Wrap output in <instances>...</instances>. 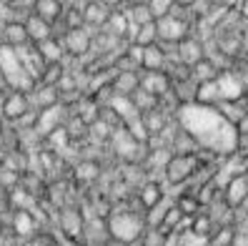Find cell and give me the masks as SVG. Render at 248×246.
<instances>
[{
  "label": "cell",
  "instance_id": "obj_1",
  "mask_svg": "<svg viewBox=\"0 0 248 246\" xmlns=\"http://www.w3.org/2000/svg\"><path fill=\"white\" fill-rule=\"evenodd\" d=\"M178 126L188 136H193L198 148L213 151L218 156H228L238 148V131L236 126L228 123L216 106L203 103H186L178 106Z\"/></svg>",
  "mask_w": 248,
  "mask_h": 246
},
{
  "label": "cell",
  "instance_id": "obj_2",
  "mask_svg": "<svg viewBox=\"0 0 248 246\" xmlns=\"http://www.w3.org/2000/svg\"><path fill=\"white\" fill-rule=\"evenodd\" d=\"M106 224H108L110 239L121 241V244H136L145 231L143 216H138L133 211H113Z\"/></svg>",
  "mask_w": 248,
  "mask_h": 246
},
{
  "label": "cell",
  "instance_id": "obj_3",
  "mask_svg": "<svg viewBox=\"0 0 248 246\" xmlns=\"http://www.w3.org/2000/svg\"><path fill=\"white\" fill-rule=\"evenodd\" d=\"M196 168H198V153H173L168 158L163 173H166L168 183L178 186V183L191 179L193 173H196Z\"/></svg>",
  "mask_w": 248,
  "mask_h": 246
},
{
  "label": "cell",
  "instance_id": "obj_4",
  "mask_svg": "<svg viewBox=\"0 0 248 246\" xmlns=\"http://www.w3.org/2000/svg\"><path fill=\"white\" fill-rule=\"evenodd\" d=\"M155 33H158L160 43H178L181 38H186L191 33V25H188V20L181 18L176 13V8H173V13H168V16L155 18Z\"/></svg>",
  "mask_w": 248,
  "mask_h": 246
},
{
  "label": "cell",
  "instance_id": "obj_5",
  "mask_svg": "<svg viewBox=\"0 0 248 246\" xmlns=\"http://www.w3.org/2000/svg\"><path fill=\"white\" fill-rule=\"evenodd\" d=\"M110 141H113V151H115V156H121V158H125V161H138V151L145 146L143 141H138L133 133L128 131V128L121 123V126H115L113 131H110Z\"/></svg>",
  "mask_w": 248,
  "mask_h": 246
},
{
  "label": "cell",
  "instance_id": "obj_6",
  "mask_svg": "<svg viewBox=\"0 0 248 246\" xmlns=\"http://www.w3.org/2000/svg\"><path fill=\"white\" fill-rule=\"evenodd\" d=\"M91 28H68V31L61 35V43H63V50L65 55H73V58H83V55H88L91 53Z\"/></svg>",
  "mask_w": 248,
  "mask_h": 246
},
{
  "label": "cell",
  "instance_id": "obj_7",
  "mask_svg": "<svg viewBox=\"0 0 248 246\" xmlns=\"http://www.w3.org/2000/svg\"><path fill=\"white\" fill-rule=\"evenodd\" d=\"M31 96H28L25 91H18V88H10L3 98V108H0V113L5 115L8 121H23L28 113H31Z\"/></svg>",
  "mask_w": 248,
  "mask_h": 246
},
{
  "label": "cell",
  "instance_id": "obj_8",
  "mask_svg": "<svg viewBox=\"0 0 248 246\" xmlns=\"http://www.w3.org/2000/svg\"><path fill=\"white\" fill-rule=\"evenodd\" d=\"M201 58H206V46H203L201 38H196V35L188 33L186 38H181V40L176 43V61H178V63H183V66L191 68L193 63L201 61Z\"/></svg>",
  "mask_w": 248,
  "mask_h": 246
},
{
  "label": "cell",
  "instance_id": "obj_9",
  "mask_svg": "<svg viewBox=\"0 0 248 246\" xmlns=\"http://www.w3.org/2000/svg\"><path fill=\"white\" fill-rule=\"evenodd\" d=\"M138 85L143 91L153 93L155 98H163L170 91V76L166 70H140L138 73Z\"/></svg>",
  "mask_w": 248,
  "mask_h": 246
},
{
  "label": "cell",
  "instance_id": "obj_10",
  "mask_svg": "<svg viewBox=\"0 0 248 246\" xmlns=\"http://www.w3.org/2000/svg\"><path fill=\"white\" fill-rule=\"evenodd\" d=\"M140 70H168V48L160 40L143 48Z\"/></svg>",
  "mask_w": 248,
  "mask_h": 246
},
{
  "label": "cell",
  "instance_id": "obj_11",
  "mask_svg": "<svg viewBox=\"0 0 248 246\" xmlns=\"http://www.w3.org/2000/svg\"><path fill=\"white\" fill-rule=\"evenodd\" d=\"M223 189H226V204L231 209H238L246 201V196H248V176L243 171L236 173V176L228 179V183L223 186Z\"/></svg>",
  "mask_w": 248,
  "mask_h": 246
},
{
  "label": "cell",
  "instance_id": "obj_12",
  "mask_svg": "<svg viewBox=\"0 0 248 246\" xmlns=\"http://www.w3.org/2000/svg\"><path fill=\"white\" fill-rule=\"evenodd\" d=\"M85 244L88 246H106L110 234H108V224L106 221H100V219H88V221H83V236Z\"/></svg>",
  "mask_w": 248,
  "mask_h": 246
},
{
  "label": "cell",
  "instance_id": "obj_13",
  "mask_svg": "<svg viewBox=\"0 0 248 246\" xmlns=\"http://www.w3.org/2000/svg\"><path fill=\"white\" fill-rule=\"evenodd\" d=\"M138 73L140 70H115L110 76V88L115 96H130L138 88Z\"/></svg>",
  "mask_w": 248,
  "mask_h": 246
},
{
  "label": "cell",
  "instance_id": "obj_14",
  "mask_svg": "<svg viewBox=\"0 0 248 246\" xmlns=\"http://www.w3.org/2000/svg\"><path fill=\"white\" fill-rule=\"evenodd\" d=\"M108 16H110V10L106 5H100L98 0H88V3L83 5V23H85V28L93 25V31H100V28L106 25Z\"/></svg>",
  "mask_w": 248,
  "mask_h": 246
},
{
  "label": "cell",
  "instance_id": "obj_15",
  "mask_svg": "<svg viewBox=\"0 0 248 246\" xmlns=\"http://www.w3.org/2000/svg\"><path fill=\"white\" fill-rule=\"evenodd\" d=\"M33 13H35L38 18H43L46 23L55 25L58 20L63 18L65 8H63L61 0H35V3H33Z\"/></svg>",
  "mask_w": 248,
  "mask_h": 246
},
{
  "label": "cell",
  "instance_id": "obj_16",
  "mask_svg": "<svg viewBox=\"0 0 248 246\" xmlns=\"http://www.w3.org/2000/svg\"><path fill=\"white\" fill-rule=\"evenodd\" d=\"M140 121H143L145 133H148V136H158V133H163V131H166L168 115L160 111V106H155V108H151V111L140 113Z\"/></svg>",
  "mask_w": 248,
  "mask_h": 246
},
{
  "label": "cell",
  "instance_id": "obj_17",
  "mask_svg": "<svg viewBox=\"0 0 248 246\" xmlns=\"http://www.w3.org/2000/svg\"><path fill=\"white\" fill-rule=\"evenodd\" d=\"M25 31H28V40L31 43H40V40H46V38H50L53 35V25L50 23H46L43 18H38L35 13H31L25 20Z\"/></svg>",
  "mask_w": 248,
  "mask_h": 246
},
{
  "label": "cell",
  "instance_id": "obj_18",
  "mask_svg": "<svg viewBox=\"0 0 248 246\" xmlns=\"http://www.w3.org/2000/svg\"><path fill=\"white\" fill-rule=\"evenodd\" d=\"M61 229L65 231V234L70 236V239H80L83 236V216H80V211L78 209H63L61 211Z\"/></svg>",
  "mask_w": 248,
  "mask_h": 246
},
{
  "label": "cell",
  "instance_id": "obj_19",
  "mask_svg": "<svg viewBox=\"0 0 248 246\" xmlns=\"http://www.w3.org/2000/svg\"><path fill=\"white\" fill-rule=\"evenodd\" d=\"M33 46L38 48L40 58H43L46 63H53V61H63V58H65L63 43H61V38H55V35H50V38H46V40H40V43H33Z\"/></svg>",
  "mask_w": 248,
  "mask_h": 246
},
{
  "label": "cell",
  "instance_id": "obj_20",
  "mask_svg": "<svg viewBox=\"0 0 248 246\" xmlns=\"http://www.w3.org/2000/svg\"><path fill=\"white\" fill-rule=\"evenodd\" d=\"M221 73V68H218L211 58H201L198 63H193L191 68H188V76H191L196 83H206V81H216V76Z\"/></svg>",
  "mask_w": 248,
  "mask_h": 246
},
{
  "label": "cell",
  "instance_id": "obj_21",
  "mask_svg": "<svg viewBox=\"0 0 248 246\" xmlns=\"http://www.w3.org/2000/svg\"><path fill=\"white\" fill-rule=\"evenodd\" d=\"M3 43H8V46H13V48L31 43V40H28L25 23H20V20H8V23H3Z\"/></svg>",
  "mask_w": 248,
  "mask_h": 246
},
{
  "label": "cell",
  "instance_id": "obj_22",
  "mask_svg": "<svg viewBox=\"0 0 248 246\" xmlns=\"http://www.w3.org/2000/svg\"><path fill=\"white\" fill-rule=\"evenodd\" d=\"M13 231H16L18 236H31L35 231V216H33V211L16 209V213H13Z\"/></svg>",
  "mask_w": 248,
  "mask_h": 246
},
{
  "label": "cell",
  "instance_id": "obj_23",
  "mask_svg": "<svg viewBox=\"0 0 248 246\" xmlns=\"http://www.w3.org/2000/svg\"><path fill=\"white\" fill-rule=\"evenodd\" d=\"M128 98H130V103H133V108H136L138 113H145V111H151V108H155V106H158V100H160V98H155L153 93H148V91H143L140 85H138V88H136L133 93H130Z\"/></svg>",
  "mask_w": 248,
  "mask_h": 246
},
{
  "label": "cell",
  "instance_id": "obj_24",
  "mask_svg": "<svg viewBox=\"0 0 248 246\" xmlns=\"http://www.w3.org/2000/svg\"><path fill=\"white\" fill-rule=\"evenodd\" d=\"M138 198H140V204H143V209H153L160 198H163V189L155 183V181H148L140 189V194H138Z\"/></svg>",
  "mask_w": 248,
  "mask_h": 246
},
{
  "label": "cell",
  "instance_id": "obj_25",
  "mask_svg": "<svg viewBox=\"0 0 248 246\" xmlns=\"http://www.w3.org/2000/svg\"><path fill=\"white\" fill-rule=\"evenodd\" d=\"M155 40H158V33H155V20H153V23L140 25V28H138V33H136V38H133V43H136V46H140V48L151 46V43H155Z\"/></svg>",
  "mask_w": 248,
  "mask_h": 246
},
{
  "label": "cell",
  "instance_id": "obj_26",
  "mask_svg": "<svg viewBox=\"0 0 248 246\" xmlns=\"http://www.w3.org/2000/svg\"><path fill=\"white\" fill-rule=\"evenodd\" d=\"M176 246H208V236L196 234V231L186 229L181 236H176Z\"/></svg>",
  "mask_w": 248,
  "mask_h": 246
},
{
  "label": "cell",
  "instance_id": "obj_27",
  "mask_svg": "<svg viewBox=\"0 0 248 246\" xmlns=\"http://www.w3.org/2000/svg\"><path fill=\"white\" fill-rule=\"evenodd\" d=\"M153 13V18H163L168 16V13H173V8H176V0H145Z\"/></svg>",
  "mask_w": 248,
  "mask_h": 246
},
{
  "label": "cell",
  "instance_id": "obj_28",
  "mask_svg": "<svg viewBox=\"0 0 248 246\" xmlns=\"http://www.w3.org/2000/svg\"><path fill=\"white\" fill-rule=\"evenodd\" d=\"M233 241V226H221L213 234V239L208 236V246H231Z\"/></svg>",
  "mask_w": 248,
  "mask_h": 246
},
{
  "label": "cell",
  "instance_id": "obj_29",
  "mask_svg": "<svg viewBox=\"0 0 248 246\" xmlns=\"http://www.w3.org/2000/svg\"><path fill=\"white\" fill-rule=\"evenodd\" d=\"M211 229H213V219H211V216H206V213L193 216L191 231H196V234H203V236H211Z\"/></svg>",
  "mask_w": 248,
  "mask_h": 246
},
{
  "label": "cell",
  "instance_id": "obj_30",
  "mask_svg": "<svg viewBox=\"0 0 248 246\" xmlns=\"http://www.w3.org/2000/svg\"><path fill=\"white\" fill-rule=\"evenodd\" d=\"M176 206L181 209V213H183V216H196L201 204H198V198H196V196H181Z\"/></svg>",
  "mask_w": 248,
  "mask_h": 246
},
{
  "label": "cell",
  "instance_id": "obj_31",
  "mask_svg": "<svg viewBox=\"0 0 248 246\" xmlns=\"http://www.w3.org/2000/svg\"><path fill=\"white\" fill-rule=\"evenodd\" d=\"M168 206H170L168 201H166V198H160L153 209H148V211H151V219H148L151 226H160V221H163V216H166V209H168Z\"/></svg>",
  "mask_w": 248,
  "mask_h": 246
},
{
  "label": "cell",
  "instance_id": "obj_32",
  "mask_svg": "<svg viewBox=\"0 0 248 246\" xmlns=\"http://www.w3.org/2000/svg\"><path fill=\"white\" fill-rule=\"evenodd\" d=\"M16 183H18V171H10V166H3L0 168V186L3 189H16Z\"/></svg>",
  "mask_w": 248,
  "mask_h": 246
},
{
  "label": "cell",
  "instance_id": "obj_33",
  "mask_svg": "<svg viewBox=\"0 0 248 246\" xmlns=\"http://www.w3.org/2000/svg\"><path fill=\"white\" fill-rule=\"evenodd\" d=\"M95 173H98V168H95L93 164H83V166L78 168V179L88 181V179H95Z\"/></svg>",
  "mask_w": 248,
  "mask_h": 246
},
{
  "label": "cell",
  "instance_id": "obj_34",
  "mask_svg": "<svg viewBox=\"0 0 248 246\" xmlns=\"http://www.w3.org/2000/svg\"><path fill=\"white\" fill-rule=\"evenodd\" d=\"M231 246H248V234H246V231H233Z\"/></svg>",
  "mask_w": 248,
  "mask_h": 246
},
{
  "label": "cell",
  "instance_id": "obj_35",
  "mask_svg": "<svg viewBox=\"0 0 248 246\" xmlns=\"http://www.w3.org/2000/svg\"><path fill=\"white\" fill-rule=\"evenodd\" d=\"M100 5H106L108 10H118V8H123V3L125 0H98Z\"/></svg>",
  "mask_w": 248,
  "mask_h": 246
},
{
  "label": "cell",
  "instance_id": "obj_36",
  "mask_svg": "<svg viewBox=\"0 0 248 246\" xmlns=\"http://www.w3.org/2000/svg\"><path fill=\"white\" fill-rule=\"evenodd\" d=\"M238 16L243 20H248V0H241V3H238Z\"/></svg>",
  "mask_w": 248,
  "mask_h": 246
},
{
  "label": "cell",
  "instance_id": "obj_37",
  "mask_svg": "<svg viewBox=\"0 0 248 246\" xmlns=\"http://www.w3.org/2000/svg\"><path fill=\"white\" fill-rule=\"evenodd\" d=\"M226 3H228V5H238V3H241V0H226Z\"/></svg>",
  "mask_w": 248,
  "mask_h": 246
},
{
  "label": "cell",
  "instance_id": "obj_38",
  "mask_svg": "<svg viewBox=\"0 0 248 246\" xmlns=\"http://www.w3.org/2000/svg\"><path fill=\"white\" fill-rule=\"evenodd\" d=\"M3 166H5V161H3V158H0V168H3Z\"/></svg>",
  "mask_w": 248,
  "mask_h": 246
},
{
  "label": "cell",
  "instance_id": "obj_39",
  "mask_svg": "<svg viewBox=\"0 0 248 246\" xmlns=\"http://www.w3.org/2000/svg\"><path fill=\"white\" fill-rule=\"evenodd\" d=\"M43 246H58V244H43Z\"/></svg>",
  "mask_w": 248,
  "mask_h": 246
}]
</instances>
